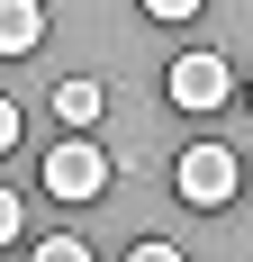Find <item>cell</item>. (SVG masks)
<instances>
[{
  "label": "cell",
  "mask_w": 253,
  "mask_h": 262,
  "mask_svg": "<svg viewBox=\"0 0 253 262\" xmlns=\"http://www.w3.org/2000/svg\"><path fill=\"white\" fill-rule=\"evenodd\" d=\"M27 262H91V244H81V235H36Z\"/></svg>",
  "instance_id": "8992f818"
},
{
  "label": "cell",
  "mask_w": 253,
  "mask_h": 262,
  "mask_svg": "<svg viewBox=\"0 0 253 262\" xmlns=\"http://www.w3.org/2000/svg\"><path fill=\"white\" fill-rule=\"evenodd\" d=\"M18 127H27V118H18V100H0V154L18 145Z\"/></svg>",
  "instance_id": "9c48e42d"
},
{
  "label": "cell",
  "mask_w": 253,
  "mask_h": 262,
  "mask_svg": "<svg viewBox=\"0 0 253 262\" xmlns=\"http://www.w3.org/2000/svg\"><path fill=\"white\" fill-rule=\"evenodd\" d=\"M54 108H64V127H100V118H109V91L91 73H73V81H54Z\"/></svg>",
  "instance_id": "5b68a950"
},
{
  "label": "cell",
  "mask_w": 253,
  "mask_h": 262,
  "mask_svg": "<svg viewBox=\"0 0 253 262\" xmlns=\"http://www.w3.org/2000/svg\"><path fill=\"white\" fill-rule=\"evenodd\" d=\"M27 235V217H18V190H0V244H18Z\"/></svg>",
  "instance_id": "52a82bcc"
},
{
  "label": "cell",
  "mask_w": 253,
  "mask_h": 262,
  "mask_svg": "<svg viewBox=\"0 0 253 262\" xmlns=\"http://www.w3.org/2000/svg\"><path fill=\"white\" fill-rule=\"evenodd\" d=\"M46 46V0H0V54H36Z\"/></svg>",
  "instance_id": "277c9868"
},
{
  "label": "cell",
  "mask_w": 253,
  "mask_h": 262,
  "mask_svg": "<svg viewBox=\"0 0 253 262\" xmlns=\"http://www.w3.org/2000/svg\"><path fill=\"white\" fill-rule=\"evenodd\" d=\"M172 181H181V199H190V208H226L235 181H244V163H235V145H190Z\"/></svg>",
  "instance_id": "7a4b0ae2"
},
{
  "label": "cell",
  "mask_w": 253,
  "mask_h": 262,
  "mask_svg": "<svg viewBox=\"0 0 253 262\" xmlns=\"http://www.w3.org/2000/svg\"><path fill=\"white\" fill-rule=\"evenodd\" d=\"M36 181H46V199L81 208V199H100V190H109V154L91 145V136H73V145H54V154H46V172H36Z\"/></svg>",
  "instance_id": "6da1fadb"
},
{
  "label": "cell",
  "mask_w": 253,
  "mask_h": 262,
  "mask_svg": "<svg viewBox=\"0 0 253 262\" xmlns=\"http://www.w3.org/2000/svg\"><path fill=\"white\" fill-rule=\"evenodd\" d=\"M145 18H163V27H181V18H199V0H145Z\"/></svg>",
  "instance_id": "ba28073f"
},
{
  "label": "cell",
  "mask_w": 253,
  "mask_h": 262,
  "mask_svg": "<svg viewBox=\"0 0 253 262\" xmlns=\"http://www.w3.org/2000/svg\"><path fill=\"white\" fill-rule=\"evenodd\" d=\"M163 91H172V100L190 108V118H208V108H226V100H235V73L217 63V54H181Z\"/></svg>",
  "instance_id": "3957f363"
},
{
  "label": "cell",
  "mask_w": 253,
  "mask_h": 262,
  "mask_svg": "<svg viewBox=\"0 0 253 262\" xmlns=\"http://www.w3.org/2000/svg\"><path fill=\"white\" fill-rule=\"evenodd\" d=\"M126 262H181V244H136Z\"/></svg>",
  "instance_id": "30bf717a"
}]
</instances>
